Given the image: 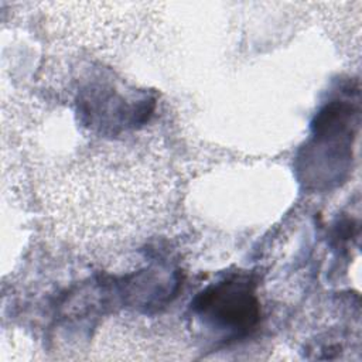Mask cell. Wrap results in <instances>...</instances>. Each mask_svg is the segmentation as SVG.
<instances>
[{"instance_id":"1","label":"cell","mask_w":362,"mask_h":362,"mask_svg":"<svg viewBox=\"0 0 362 362\" xmlns=\"http://www.w3.org/2000/svg\"><path fill=\"white\" fill-rule=\"evenodd\" d=\"M130 139L90 144L45 187L55 221L92 243L126 240L161 212L170 182L160 158Z\"/></svg>"}]
</instances>
